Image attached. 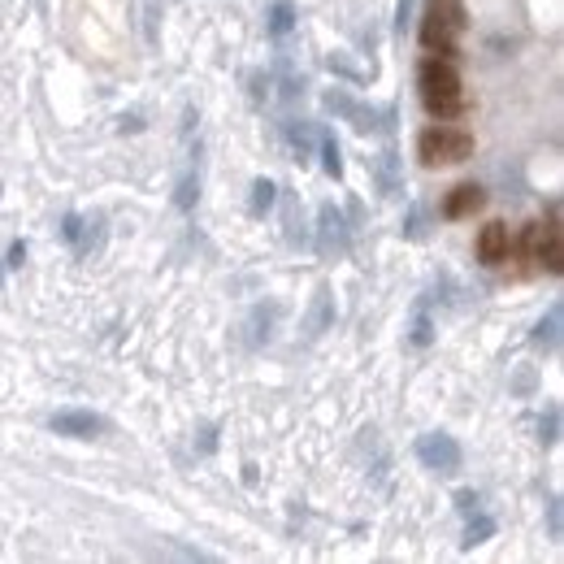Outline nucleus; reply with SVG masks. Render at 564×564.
I'll return each mask as SVG.
<instances>
[{"label":"nucleus","mask_w":564,"mask_h":564,"mask_svg":"<svg viewBox=\"0 0 564 564\" xmlns=\"http://www.w3.org/2000/svg\"><path fill=\"white\" fill-rule=\"evenodd\" d=\"M421 165H465L473 156V135L460 126H426L417 139Z\"/></svg>","instance_id":"2"},{"label":"nucleus","mask_w":564,"mask_h":564,"mask_svg":"<svg viewBox=\"0 0 564 564\" xmlns=\"http://www.w3.org/2000/svg\"><path fill=\"white\" fill-rule=\"evenodd\" d=\"M48 430L61 434V439H96L109 430V421L100 412H87V409H65V412H53L48 417Z\"/></svg>","instance_id":"6"},{"label":"nucleus","mask_w":564,"mask_h":564,"mask_svg":"<svg viewBox=\"0 0 564 564\" xmlns=\"http://www.w3.org/2000/svg\"><path fill=\"white\" fill-rule=\"evenodd\" d=\"M430 9H434V14H443L456 31H465V5H460V0H430Z\"/></svg>","instance_id":"22"},{"label":"nucleus","mask_w":564,"mask_h":564,"mask_svg":"<svg viewBox=\"0 0 564 564\" xmlns=\"http://www.w3.org/2000/svg\"><path fill=\"white\" fill-rule=\"evenodd\" d=\"M195 451H200V456H213L217 451V426H200V434H195Z\"/></svg>","instance_id":"27"},{"label":"nucleus","mask_w":564,"mask_h":564,"mask_svg":"<svg viewBox=\"0 0 564 564\" xmlns=\"http://www.w3.org/2000/svg\"><path fill=\"white\" fill-rule=\"evenodd\" d=\"M417 460H421L430 473H456L465 456H460V443L439 430V434H421V439H417Z\"/></svg>","instance_id":"5"},{"label":"nucleus","mask_w":564,"mask_h":564,"mask_svg":"<svg viewBox=\"0 0 564 564\" xmlns=\"http://www.w3.org/2000/svg\"><path fill=\"white\" fill-rule=\"evenodd\" d=\"M273 322H278V304H273V300L256 304V309L248 312V322H243V348H261L273 334Z\"/></svg>","instance_id":"12"},{"label":"nucleus","mask_w":564,"mask_h":564,"mask_svg":"<svg viewBox=\"0 0 564 564\" xmlns=\"http://www.w3.org/2000/svg\"><path fill=\"white\" fill-rule=\"evenodd\" d=\"M312 243H317V252L322 256L348 252L351 231H348V217H343L339 204H322V209H317V234H312Z\"/></svg>","instance_id":"4"},{"label":"nucleus","mask_w":564,"mask_h":564,"mask_svg":"<svg viewBox=\"0 0 564 564\" xmlns=\"http://www.w3.org/2000/svg\"><path fill=\"white\" fill-rule=\"evenodd\" d=\"M100 243H104V213L83 217V231H78V239H74V252L87 256V252H96Z\"/></svg>","instance_id":"14"},{"label":"nucleus","mask_w":564,"mask_h":564,"mask_svg":"<svg viewBox=\"0 0 564 564\" xmlns=\"http://www.w3.org/2000/svg\"><path fill=\"white\" fill-rule=\"evenodd\" d=\"M417 92H421V104H426L434 117H460L469 109L465 100V83L456 74V65L448 57H426L421 70H417Z\"/></svg>","instance_id":"1"},{"label":"nucleus","mask_w":564,"mask_h":564,"mask_svg":"<svg viewBox=\"0 0 564 564\" xmlns=\"http://www.w3.org/2000/svg\"><path fill=\"white\" fill-rule=\"evenodd\" d=\"M451 504H456V512H460V517H473V512H482V495H478V490H456V500H451Z\"/></svg>","instance_id":"25"},{"label":"nucleus","mask_w":564,"mask_h":564,"mask_svg":"<svg viewBox=\"0 0 564 564\" xmlns=\"http://www.w3.org/2000/svg\"><path fill=\"white\" fill-rule=\"evenodd\" d=\"M122 131H143V117H139V114L122 117Z\"/></svg>","instance_id":"31"},{"label":"nucleus","mask_w":564,"mask_h":564,"mask_svg":"<svg viewBox=\"0 0 564 564\" xmlns=\"http://www.w3.org/2000/svg\"><path fill=\"white\" fill-rule=\"evenodd\" d=\"M317 153H322V170L331 178H343V153H339V139L331 131H322L317 135Z\"/></svg>","instance_id":"16"},{"label":"nucleus","mask_w":564,"mask_h":564,"mask_svg":"<svg viewBox=\"0 0 564 564\" xmlns=\"http://www.w3.org/2000/svg\"><path fill=\"white\" fill-rule=\"evenodd\" d=\"M322 104H326V114L343 117L351 131H361V135L391 131V122H395V109H373V104H361V100H351L348 92H326V96H322Z\"/></svg>","instance_id":"3"},{"label":"nucleus","mask_w":564,"mask_h":564,"mask_svg":"<svg viewBox=\"0 0 564 564\" xmlns=\"http://www.w3.org/2000/svg\"><path fill=\"white\" fill-rule=\"evenodd\" d=\"M22 261H26V243L22 239H14L9 243V252H5V261H0V270L9 273V270H22Z\"/></svg>","instance_id":"26"},{"label":"nucleus","mask_w":564,"mask_h":564,"mask_svg":"<svg viewBox=\"0 0 564 564\" xmlns=\"http://www.w3.org/2000/svg\"><path fill=\"white\" fill-rule=\"evenodd\" d=\"M404 234H412V239L421 234V209H412V213H409V222H404Z\"/></svg>","instance_id":"30"},{"label":"nucleus","mask_w":564,"mask_h":564,"mask_svg":"<svg viewBox=\"0 0 564 564\" xmlns=\"http://www.w3.org/2000/svg\"><path fill=\"white\" fill-rule=\"evenodd\" d=\"M412 22V0H400V9H395V31L404 35V26Z\"/></svg>","instance_id":"29"},{"label":"nucleus","mask_w":564,"mask_h":564,"mask_svg":"<svg viewBox=\"0 0 564 564\" xmlns=\"http://www.w3.org/2000/svg\"><path fill=\"white\" fill-rule=\"evenodd\" d=\"M195 200H200V178H195V170H187V174L178 178V187H174V204L183 209V213H192Z\"/></svg>","instance_id":"20"},{"label":"nucleus","mask_w":564,"mask_h":564,"mask_svg":"<svg viewBox=\"0 0 564 564\" xmlns=\"http://www.w3.org/2000/svg\"><path fill=\"white\" fill-rule=\"evenodd\" d=\"M508 248H512V239H508L504 222H490V226H482V234H478V261H482V265H504Z\"/></svg>","instance_id":"11"},{"label":"nucleus","mask_w":564,"mask_h":564,"mask_svg":"<svg viewBox=\"0 0 564 564\" xmlns=\"http://www.w3.org/2000/svg\"><path fill=\"white\" fill-rule=\"evenodd\" d=\"M373 183H378V195H387V200L404 195V161L395 148H382L373 156Z\"/></svg>","instance_id":"8"},{"label":"nucleus","mask_w":564,"mask_h":564,"mask_svg":"<svg viewBox=\"0 0 564 564\" xmlns=\"http://www.w3.org/2000/svg\"><path fill=\"white\" fill-rule=\"evenodd\" d=\"M482 204H487V192H482L478 183H460V187H451L448 200H443V217L460 222V217H473Z\"/></svg>","instance_id":"10"},{"label":"nucleus","mask_w":564,"mask_h":564,"mask_svg":"<svg viewBox=\"0 0 564 564\" xmlns=\"http://www.w3.org/2000/svg\"><path fill=\"white\" fill-rule=\"evenodd\" d=\"M334 326V295H331V287L322 282L317 292H312V304H309V312H304V339H317V334H326Z\"/></svg>","instance_id":"9"},{"label":"nucleus","mask_w":564,"mask_h":564,"mask_svg":"<svg viewBox=\"0 0 564 564\" xmlns=\"http://www.w3.org/2000/svg\"><path fill=\"white\" fill-rule=\"evenodd\" d=\"M78 231H83V213H65V222H61V239H65L70 248H74Z\"/></svg>","instance_id":"28"},{"label":"nucleus","mask_w":564,"mask_h":564,"mask_svg":"<svg viewBox=\"0 0 564 564\" xmlns=\"http://www.w3.org/2000/svg\"><path fill=\"white\" fill-rule=\"evenodd\" d=\"M273 200H278V187H273V178H256L252 192H248V213L252 217H265L273 209Z\"/></svg>","instance_id":"15"},{"label":"nucleus","mask_w":564,"mask_h":564,"mask_svg":"<svg viewBox=\"0 0 564 564\" xmlns=\"http://www.w3.org/2000/svg\"><path fill=\"white\" fill-rule=\"evenodd\" d=\"M529 343H534V348H543V351H551L556 343H560V304H556V309H551L543 322L534 326V339H529Z\"/></svg>","instance_id":"18"},{"label":"nucleus","mask_w":564,"mask_h":564,"mask_svg":"<svg viewBox=\"0 0 564 564\" xmlns=\"http://www.w3.org/2000/svg\"><path fill=\"white\" fill-rule=\"evenodd\" d=\"M409 343H412V348H430V343H434V322H430V312H426V304H417V309H412V326H409Z\"/></svg>","instance_id":"19"},{"label":"nucleus","mask_w":564,"mask_h":564,"mask_svg":"<svg viewBox=\"0 0 564 564\" xmlns=\"http://www.w3.org/2000/svg\"><path fill=\"white\" fill-rule=\"evenodd\" d=\"M156 22H161V0H143V39L156 48Z\"/></svg>","instance_id":"23"},{"label":"nucleus","mask_w":564,"mask_h":564,"mask_svg":"<svg viewBox=\"0 0 564 564\" xmlns=\"http://www.w3.org/2000/svg\"><path fill=\"white\" fill-rule=\"evenodd\" d=\"M490 534H495V521L482 517V512H473V517H469V529H465V547H482Z\"/></svg>","instance_id":"21"},{"label":"nucleus","mask_w":564,"mask_h":564,"mask_svg":"<svg viewBox=\"0 0 564 564\" xmlns=\"http://www.w3.org/2000/svg\"><path fill=\"white\" fill-rule=\"evenodd\" d=\"M456 39H460V31L443 14L426 9V18H421V44H426V53H439V57L456 61Z\"/></svg>","instance_id":"7"},{"label":"nucleus","mask_w":564,"mask_h":564,"mask_svg":"<svg viewBox=\"0 0 564 564\" xmlns=\"http://www.w3.org/2000/svg\"><path fill=\"white\" fill-rule=\"evenodd\" d=\"M295 31V0H273L270 5V35L282 39Z\"/></svg>","instance_id":"17"},{"label":"nucleus","mask_w":564,"mask_h":564,"mask_svg":"<svg viewBox=\"0 0 564 564\" xmlns=\"http://www.w3.org/2000/svg\"><path fill=\"white\" fill-rule=\"evenodd\" d=\"M282 139H287V148H292L300 161H309V153L317 148V131H312V122H287V126H282Z\"/></svg>","instance_id":"13"},{"label":"nucleus","mask_w":564,"mask_h":564,"mask_svg":"<svg viewBox=\"0 0 564 564\" xmlns=\"http://www.w3.org/2000/svg\"><path fill=\"white\" fill-rule=\"evenodd\" d=\"M539 439H543L547 448L560 439V412H556V409H547L543 417H539Z\"/></svg>","instance_id":"24"}]
</instances>
